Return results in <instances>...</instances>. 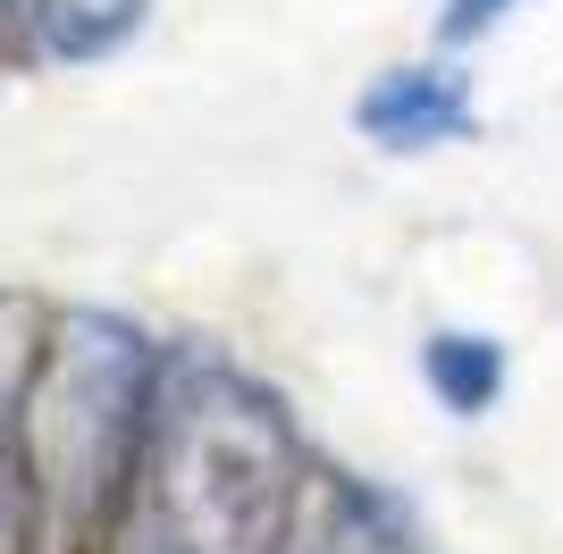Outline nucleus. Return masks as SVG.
I'll list each match as a JSON object with an SVG mask.
<instances>
[{
    "label": "nucleus",
    "mask_w": 563,
    "mask_h": 554,
    "mask_svg": "<svg viewBox=\"0 0 563 554\" xmlns=\"http://www.w3.org/2000/svg\"><path fill=\"white\" fill-rule=\"evenodd\" d=\"M161 345L118 311H51L25 369L9 454H0V538L18 554H110L135 512L143 429H152Z\"/></svg>",
    "instance_id": "obj_1"
},
{
    "label": "nucleus",
    "mask_w": 563,
    "mask_h": 554,
    "mask_svg": "<svg viewBox=\"0 0 563 554\" xmlns=\"http://www.w3.org/2000/svg\"><path fill=\"white\" fill-rule=\"evenodd\" d=\"M311 487L295 412L211 345H168L152 378L135 512L118 546L135 554H278Z\"/></svg>",
    "instance_id": "obj_2"
},
{
    "label": "nucleus",
    "mask_w": 563,
    "mask_h": 554,
    "mask_svg": "<svg viewBox=\"0 0 563 554\" xmlns=\"http://www.w3.org/2000/svg\"><path fill=\"white\" fill-rule=\"evenodd\" d=\"M353 126L378 152H429V143H463L479 126L471 110V76L454 59H421V68H387L371 76V92L353 101Z\"/></svg>",
    "instance_id": "obj_3"
},
{
    "label": "nucleus",
    "mask_w": 563,
    "mask_h": 554,
    "mask_svg": "<svg viewBox=\"0 0 563 554\" xmlns=\"http://www.w3.org/2000/svg\"><path fill=\"white\" fill-rule=\"evenodd\" d=\"M421 378L454 420H479L496 395H505V345H496V336H471V328H438L421 345Z\"/></svg>",
    "instance_id": "obj_4"
},
{
    "label": "nucleus",
    "mask_w": 563,
    "mask_h": 554,
    "mask_svg": "<svg viewBox=\"0 0 563 554\" xmlns=\"http://www.w3.org/2000/svg\"><path fill=\"white\" fill-rule=\"evenodd\" d=\"M514 18V0H446V18H438V34H446L454 51L479 43V34H496V25Z\"/></svg>",
    "instance_id": "obj_5"
}]
</instances>
